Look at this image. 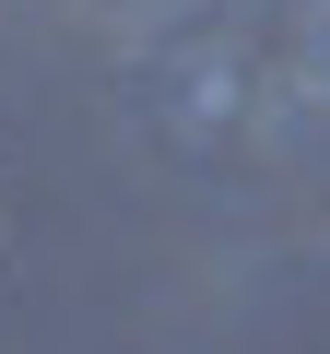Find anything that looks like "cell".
I'll return each instance as SVG.
<instances>
[]
</instances>
